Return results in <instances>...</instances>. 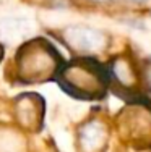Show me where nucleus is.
Returning a JSON list of instances; mask_svg holds the SVG:
<instances>
[{
  "instance_id": "9b49d317",
  "label": "nucleus",
  "mask_w": 151,
  "mask_h": 152,
  "mask_svg": "<svg viewBox=\"0 0 151 152\" xmlns=\"http://www.w3.org/2000/svg\"><path fill=\"white\" fill-rule=\"evenodd\" d=\"M135 2H145V0H135Z\"/></svg>"
},
{
  "instance_id": "9d476101",
  "label": "nucleus",
  "mask_w": 151,
  "mask_h": 152,
  "mask_svg": "<svg viewBox=\"0 0 151 152\" xmlns=\"http://www.w3.org/2000/svg\"><path fill=\"white\" fill-rule=\"evenodd\" d=\"M93 2H98V3H104V2H109V0H93Z\"/></svg>"
},
{
  "instance_id": "423d86ee",
  "label": "nucleus",
  "mask_w": 151,
  "mask_h": 152,
  "mask_svg": "<svg viewBox=\"0 0 151 152\" xmlns=\"http://www.w3.org/2000/svg\"><path fill=\"white\" fill-rule=\"evenodd\" d=\"M109 79L122 91H135L136 88V73L133 63L125 57H117L110 61L109 68Z\"/></svg>"
},
{
  "instance_id": "6e6552de",
  "label": "nucleus",
  "mask_w": 151,
  "mask_h": 152,
  "mask_svg": "<svg viewBox=\"0 0 151 152\" xmlns=\"http://www.w3.org/2000/svg\"><path fill=\"white\" fill-rule=\"evenodd\" d=\"M145 79H146V86H148V89H150V92H151V63H148V65H146Z\"/></svg>"
},
{
  "instance_id": "0eeeda50",
  "label": "nucleus",
  "mask_w": 151,
  "mask_h": 152,
  "mask_svg": "<svg viewBox=\"0 0 151 152\" xmlns=\"http://www.w3.org/2000/svg\"><path fill=\"white\" fill-rule=\"evenodd\" d=\"M18 117L24 126L31 129H38L42 121L44 104L39 96H23L18 100Z\"/></svg>"
},
{
  "instance_id": "f257e3e1",
  "label": "nucleus",
  "mask_w": 151,
  "mask_h": 152,
  "mask_svg": "<svg viewBox=\"0 0 151 152\" xmlns=\"http://www.w3.org/2000/svg\"><path fill=\"white\" fill-rule=\"evenodd\" d=\"M62 65V57L55 47L42 37L23 44L15 57L16 78L23 84L44 83L57 78Z\"/></svg>"
},
{
  "instance_id": "f03ea898",
  "label": "nucleus",
  "mask_w": 151,
  "mask_h": 152,
  "mask_svg": "<svg viewBox=\"0 0 151 152\" xmlns=\"http://www.w3.org/2000/svg\"><path fill=\"white\" fill-rule=\"evenodd\" d=\"M55 79L70 96L93 100L104 97L109 83V71L91 58H77L62 65Z\"/></svg>"
},
{
  "instance_id": "7ed1b4c3",
  "label": "nucleus",
  "mask_w": 151,
  "mask_h": 152,
  "mask_svg": "<svg viewBox=\"0 0 151 152\" xmlns=\"http://www.w3.org/2000/svg\"><path fill=\"white\" fill-rule=\"evenodd\" d=\"M119 131L135 146L151 144V108L145 104H132L120 113Z\"/></svg>"
},
{
  "instance_id": "39448f33",
  "label": "nucleus",
  "mask_w": 151,
  "mask_h": 152,
  "mask_svg": "<svg viewBox=\"0 0 151 152\" xmlns=\"http://www.w3.org/2000/svg\"><path fill=\"white\" fill-rule=\"evenodd\" d=\"M109 131L101 120H91L85 123L80 129V149L81 152H102L107 144Z\"/></svg>"
},
{
  "instance_id": "1a4fd4ad",
  "label": "nucleus",
  "mask_w": 151,
  "mask_h": 152,
  "mask_svg": "<svg viewBox=\"0 0 151 152\" xmlns=\"http://www.w3.org/2000/svg\"><path fill=\"white\" fill-rule=\"evenodd\" d=\"M2 57H3V49H2V45H0V61H2Z\"/></svg>"
},
{
  "instance_id": "20e7f679",
  "label": "nucleus",
  "mask_w": 151,
  "mask_h": 152,
  "mask_svg": "<svg viewBox=\"0 0 151 152\" xmlns=\"http://www.w3.org/2000/svg\"><path fill=\"white\" fill-rule=\"evenodd\" d=\"M67 44L83 55L102 53L109 45V36L104 31L91 26H71L65 31Z\"/></svg>"
}]
</instances>
